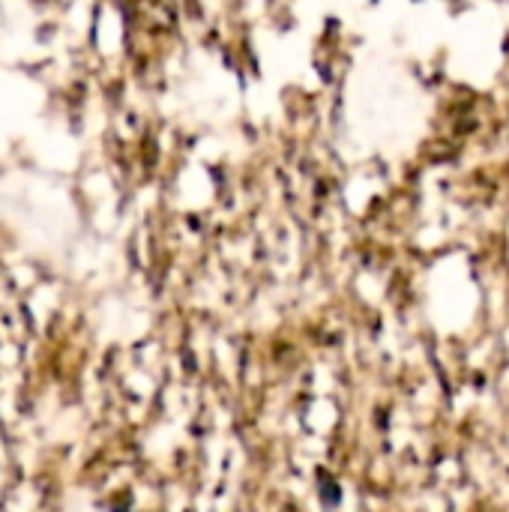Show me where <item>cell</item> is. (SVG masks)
<instances>
[]
</instances>
